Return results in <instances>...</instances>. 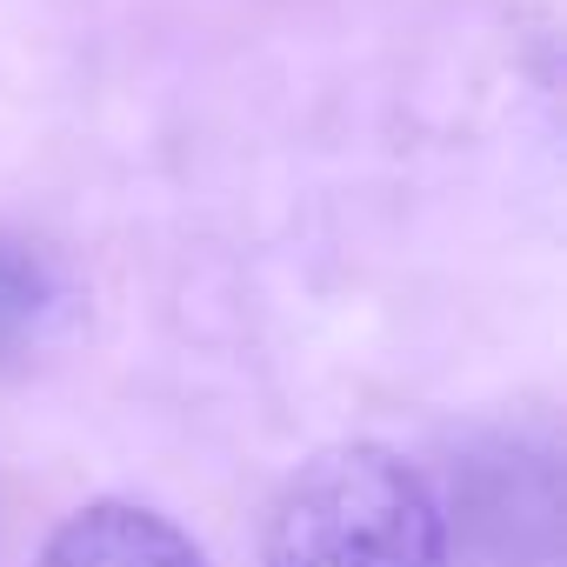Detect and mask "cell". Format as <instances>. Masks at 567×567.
<instances>
[{"mask_svg":"<svg viewBox=\"0 0 567 567\" xmlns=\"http://www.w3.org/2000/svg\"><path fill=\"white\" fill-rule=\"evenodd\" d=\"M260 554L267 567H447V514L421 467L354 441L280 487Z\"/></svg>","mask_w":567,"mask_h":567,"instance_id":"6da1fadb","label":"cell"},{"mask_svg":"<svg viewBox=\"0 0 567 567\" xmlns=\"http://www.w3.org/2000/svg\"><path fill=\"white\" fill-rule=\"evenodd\" d=\"M41 567H207V554L154 507L94 501L54 527Z\"/></svg>","mask_w":567,"mask_h":567,"instance_id":"7a4b0ae2","label":"cell"},{"mask_svg":"<svg viewBox=\"0 0 567 567\" xmlns=\"http://www.w3.org/2000/svg\"><path fill=\"white\" fill-rule=\"evenodd\" d=\"M61 301L68 288H61L54 260L21 240H0V354H21L28 341H41Z\"/></svg>","mask_w":567,"mask_h":567,"instance_id":"3957f363","label":"cell"}]
</instances>
